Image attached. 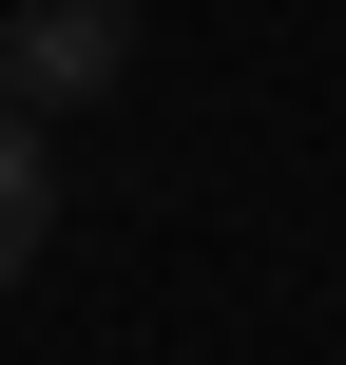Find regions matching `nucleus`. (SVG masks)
<instances>
[{"label":"nucleus","mask_w":346,"mask_h":365,"mask_svg":"<svg viewBox=\"0 0 346 365\" xmlns=\"http://www.w3.org/2000/svg\"><path fill=\"white\" fill-rule=\"evenodd\" d=\"M39 231H58V135H39V96H0V289L39 269Z\"/></svg>","instance_id":"f03ea898"},{"label":"nucleus","mask_w":346,"mask_h":365,"mask_svg":"<svg viewBox=\"0 0 346 365\" xmlns=\"http://www.w3.org/2000/svg\"><path fill=\"white\" fill-rule=\"evenodd\" d=\"M135 0H0V96H39V115H96L116 77H135Z\"/></svg>","instance_id":"f257e3e1"}]
</instances>
